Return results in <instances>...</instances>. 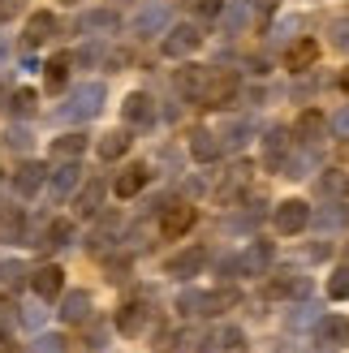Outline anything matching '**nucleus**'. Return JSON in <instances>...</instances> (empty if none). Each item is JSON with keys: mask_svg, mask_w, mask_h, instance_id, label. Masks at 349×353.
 I'll return each mask as SVG.
<instances>
[{"mask_svg": "<svg viewBox=\"0 0 349 353\" xmlns=\"http://www.w3.org/2000/svg\"><path fill=\"white\" fill-rule=\"evenodd\" d=\"M103 82H82V86H74L69 91V99H65V108H57V121H91V117H99V108H103Z\"/></svg>", "mask_w": 349, "mask_h": 353, "instance_id": "obj_1", "label": "nucleus"}, {"mask_svg": "<svg viewBox=\"0 0 349 353\" xmlns=\"http://www.w3.org/2000/svg\"><path fill=\"white\" fill-rule=\"evenodd\" d=\"M237 306V293L233 289H216V293H199V289H186L177 297V310L181 314H220V310H229Z\"/></svg>", "mask_w": 349, "mask_h": 353, "instance_id": "obj_2", "label": "nucleus"}, {"mask_svg": "<svg viewBox=\"0 0 349 353\" xmlns=\"http://www.w3.org/2000/svg\"><path fill=\"white\" fill-rule=\"evenodd\" d=\"M203 43V30L195 22H181V26H168L164 30V39H160V52L168 61H186V57H195Z\"/></svg>", "mask_w": 349, "mask_h": 353, "instance_id": "obj_3", "label": "nucleus"}, {"mask_svg": "<svg viewBox=\"0 0 349 353\" xmlns=\"http://www.w3.org/2000/svg\"><path fill=\"white\" fill-rule=\"evenodd\" d=\"M310 203H302V199H285V203H276V211H272V224H276V233L281 237H298L302 228L310 224Z\"/></svg>", "mask_w": 349, "mask_h": 353, "instance_id": "obj_4", "label": "nucleus"}, {"mask_svg": "<svg viewBox=\"0 0 349 353\" xmlns=\"http://www.w3.org/2000/svg\"><path fill=\"white\" fill-rule=\"evenodd\" d=\"M237 91H241L237 74L212 69V78H207V91H203V99H199V108H229V103L237 99Z\"/></svg>", "mask_w": 349, "mask_h": 353, "instance_id": "obj_5", "label": "nucleus"}, {"mask_svg": "<svg viewBox=\"0 0 349 353\" xmlns=\"http://www.w3.org/2000/svg\"><path fill=\"white\" fill-rule=\"evenodd\" d=\"M172 26V9L164 5V0H147L143 9H138V17H134V34H164Z\"/></svg>", "mask_w": 349, "mask_h": 353, "instance_id": "obj_6", "label": "nucleus"}, {"mask_svg": "<svg viewBox=\"0 0 349 353\" xmlns=\"http://www.w3.org/2000/svg\"><path fill=\"white\" fill-rule=\"evenodd\" d=\"M78 176H82L78 160H61L57 168L48 172V199L52 203H65L69 194H78Z\"/></svg>", "mask_w": 349, "mask_h": 353, "instance_id": "obj_7", "label": "nucleus"}, {"mask_svg": "<svg viewBox=\"0 0 349 353\" xmlns=\"http://www.w3.org/2000/svg\"><path fill=\"white\" fill-rule=\"evenodd\" d=\"M195 203H172V207H164L160 211V233L168 237V241H177V237H186L190 228H195Z\"/></svg>", "mask_w": 349, "mask_h": 353, "instance_id": "obj_8", "label": "nucleus"}, {"mask_svg": "<svg viewBox=\"0 0 349 353\" xmlns=\"http://www.w3.org/2000/svg\"><path fill=\"white\" fill-rule=\"evenodd\" d=\"M121 121H126V125H134V130H151V125H155V99H151L147 91L126 95V103H121Z\"/></svg>", "mask_w": 349, "mask_h": 353, "instance_id": "obj_9", "label": "nucleus"}, {"mask_svg": "<svg viewBox=\"0 0 349 353\" xmlns=\"http://www.w3.org/2000/svg\"><path fill=\"white\" fill-rule=\"evenodd\" d=\"M30 289L39 302H57V297L65 293V272L57 268V263H43V268L30 272Z\"/></svg>", "mask_w": 349, "mask_h": 353, "instance_id": "obj_10", "label": "nucleus"}, {"mask_svg": "<svg viewBox=\"0 0 349 353\" xmlns=\"http://www.w3.org/2000/svg\"><path fill=\"white\" fill-rule=\"evenodd\" d=\"M315 345L319 349H341V345H349V319H345V314H323V319L315 323Z\"/></svg>", "mask_w": 349, "mask_h": 353, "instance_id": "obj_11", "label": "nucleus"}, {"mask_svg": "<svg viewBox=\"0 0 349 353\" xmlns=\"http://www.w3.org/2000/svg\"><path fill=\"white\" fill-rule=\"evenodd\" d=\"M203 268H207V250H203V245H186L181 254H172V259L164 263V272H168V276H177V280L199 276Z\"/></svg>", "mask_w": 349, "mask_h": 353, "instance_id": "obj_12", "label": "nucleus"}, {"mask_svg": "<svg viewBox=\"0 0 349 353\" xmlns=\"http://www.w3.org/2000/svg\"><path fill=\"white\" fill-rule=\"evenodd\" d=\"M147 323H151V306L147 302H126L117 310V332L121 336H143Z\"/></svg>", "mask_w": 349, "mask_h": 353, "instance_id": "obj_13", "label": "nucleus"}, {"mask_svg": "<svg viewBox=\"0 0 349 353\" xmlns=\"http://www.w3.org/2000/svg\"><path fill=\"white\" fill-rule=\"evenodd\" d=\"M147 181H151V168L147 164H126V168L117 172V181H112V194H117V199H134V194L147 190Z\"/></svg>", "mask_w": 349, "mask_h": 353, "instance_id": "obj_14", "label": "nucleus"}, {"mask_svg": "<svg viewBox=\"0 0 349 353\" xmlns=\"http://www.w3.org/2000/svg\"><path fill=\"white\" fill-rule=\"evenodd\" d=\"M268 263H272V241H250L237 254V276H263Z\"/></svg>", "mask_w": 349, "mask_h": 353, "instance_id": "obj_15", "label": "nucleus"}, {"mask_svg": "<svg viewBox=\"0 0 349 353\" xmlns=\"http://www.w3.org/2000/svg\"><path fill=\"white\" fill-rule=\"evenodd\" d=\"M43 181H48V168L34 164V160H22V164H17V172H13V190L22 194V199H34V194L43 190Z\"/></svg>", "mask_w": 349, "mask_h": 353, "instance_id": "obj_16", "label": "nucleus"}, {"mask_svg": "<svg viewBox=\"0 0 349 353\" xmlns=\"http://www.w3.org/2000/svg\"><path fill=\"white\" fill-rule=\"evenodd\" d=\"M315 61H319V43L310 39V34H302V39L289 43V52H285V69H293V74H306V69H315Z\"/></svg>", "mask_w": 349, "mask_h": 353, "instance_id": "obj_17", "label": "nucleus"}, {"mask_svg": "<svg viewBox=\"0 0 349 353\" xmlns=\"http://www.w3.org/2000/svg\"><path fill=\"white\" fill-rule=\"evenodd\" d=\"M103 194H108V181H99V176H95V181H86V185L74 194V207H78V216H82V220H95V216H99Z\"/></svg>", "mask_w": 349, "mask_h": 353, "instance_id": "obj_18", "label": "nucleus"}, {"mask_svg": "<svg viewBox=\"0 0 349 353\" xmlns=\"http://www.w3.org/2000/svg\"><path fill=\"white\" fill-rule=\"evenodd\" d=\"M293 138H298V143H306V147H315L319 138H328V117H323L319 108H306V112L298 117V125H293Z\"/></svg>", "mask_w": 349, "mask_h": 353, "instance_id": "obj_19", "label": "nucleus"}, {"mask_svg": "<svg viewBox=\"0 0 349 353\" xmlns=\"http://www.w3.org/2000/svg\"><path fill=\"white\" fill-rule=\"evenodd\" d=\"M78 30L82 34H99V39H103V34H117L121 30V17L112 9H91V13L78 17Z\"/></svg>", "mask_w": 349, "mask_h": 353, "instance_id": "obj_20", "label": "nucleus"}, {"mask_svg": "<svg viewBox=\"0 0 349 353\" xmlns=\"http://www.w3.org/2000/svg\"><path fill=\"white\" fill-rule=\"evenodd\" d=\"M310 293V280L298 272H276L268 280V297H306Z\"/></svg>", "mask_w": 349, "mask_h": 353, "instance_id": "obj_21", "label": "nucleus"}, {"mask_svg": "<svg viewBox=\"0 0 349 353\" xmlns=\"http://www.w3.org/2000/svg\"><path fill=\"white\" fill-rule=\"evenodd\" d=\"M207 78H212V69L207 65H186L181 74H177V91L186 95V99H203V91H207Z\"/></svg>", "mask_w": 349, "mask_h": 353, "instance_id": "obj_22", "label": "nucleus"}, {"mask_svg": "<svg viewBox=\"0 0 349 353\" xmlns=\"http://www.w3.org/2000/svg\"><path fill=\"white\" fill-rule=\"evenodd\" d=\"M61 319L65 323H86V319H91V293H86V289L61 293Z\"/></svg>", "mask_w": 349, "mask_h": 353, "instance_id": "obj_23", "label": "nucleus"}, {"mask_svg": "<svg viewBox=\"0 0 349 353\" xmlns=\"http://www.w3.org/2000/svg\"><path fill=\"white\" fill-rule=\"evenodd\" d=\"M220 151H224L220 134H212V130H195V134H190V155H195L199 164H212V160H220Z\"/></svg>", "mask_w": 349, "mask_h": 353, "instance_id": "obj_24", "label": "nucleus"}, {"mask_svg": "<svg viewBox=\"0 0 349 353\" xmlns=\"http://www.w3.org/2000/svg\"><path fill=\"white\" fill-rule=\"evenodd\" d=\"M52 34H57V17H52L48 9L30 13V22H26V48H39V43H48Z\"/></svg>", "mask_w": 349, "mask_h": 353, "instance_id": "obj_25", "label": "nucleus"}, {"mask_svg": "<svg viewBox=\"0 0 349 353\" xmlns=\"http://www.w3.org/2000/svg\"><path fill=\"white\" fill-rule=\"evenodd\" d=\"M246 22H250V0H229V5L220 9L224 34H241V30H246Z\"/></svg>", "mask_w": 349, "mask_h": 353, "instance_id": "obj_26", "label": "nucleus"}, {"mask_svg": "<svg viewBox=\"0 0 349 353\" xmlns=\"http://www.w3.org/2000/svg\"><path fill=\"white\" fill-rule=\"evenodd\" d=\"M86 151V134H78V130H69V134H61V138H52V160H78V155Z\"/></svg>", "mask_w": 349, "mask_h": 353, "instance_id": "obj_27", "label": "nucleus"}, {"mask_svg": "<svg viewBox=\"0 0 349 353\" xmlns=\"http://www.w3.org/2000/svg\"><path fill=\"white\" fill-rule=\"evenodd\" d=\"M130 143H134V138H130V130H112V134H103L99 138V160L103 164H112V160H121V155H126L130 151Z\"/></svg>", "mask_w": 349, "mask_h": 353, "instance_id": "obj_28", "label": "nucleus"}, {"mask_svg": "<svg viewBox=\"0 0 349 353\" xmlns=\"http://www.w3.org/2000/svg\"><path fill=\"white\" fill-rule=\"evenodd\" d=\"M69 65H74V57H65V52L43 65V86H48V91H61V86L69 82Z\"/></svg>", "mask_w": 349, "mask_h": 353, "instance_id": "obj_29", "label": "nucleus"}, {"mask_svg": "<svg viewBox=\"0 0 349 353\" xmlns=\"http://www.w3.org/2000/svg\"><path fill=\"white\" fill-rule=\"evenodd\" d=\"M69 241H74V224H69V220H52L48 228H43V250H61V245H69Z\"/></svg>", "mask_w": 349, "mask_h": 353, "instance_id": "obj_30", "label": "nucleus"}, {"mask_svg": "<svg viewBox=\"0 0 349 353\" xmlns=\"http://www.w3.org/2000/svg\"><path fill=\"white\" fill-rule=\"evenodd\" d=\"M0 233H5V241H22V233H26V216L22 211H0Z\"/></svg>", "mask_w": 349, "mask_h": 353, "instance_id": "obj_31", "label": "nucleus"}, {"mask_svg": "<svg viewBox=\"0 0 349 353\" xmlns=\"http://www.w3.org/2000/svg\"><path fill=\"white\" fill-rule=\"evenodd\" d=\"M328 297H332V302H349V263L332 272V280H328Z\"/></svg>", "mask_w": 349, "mask_h": 353, "instance_id": "obj_32", "label": "nucleus"}, {"mask_svg": "<svg viewBox=\"0 0 349 353\" xmlns=\"http://www.w3.org/2000/svg\"><path fill=\"white\" fill-rule=\"evenodd\" d=\"M250 138V121H229V125H224V134H220V143L224 147H241Z\"/></svg>", "mask_w": 349, "mask_h": 353, "instance_id": "obj_33", "label": "nucleus"}, {"mask_svg": "<svg viewBox=\"0 0 349 353\" xmlns=\"http://www.w3.org/2000/svg\"><path fill=\"white\" fill-rule=\"evenodd\" d=\"M34 99H39V95H34L30 86H22V91H13V95H9V112L30 117V112H34Z\"/></svg>", "mask_w": 349, "mask_h": 353, "instance_id": "obj_34", "label": "nucleus"}, {"mask_svg": "<svg viewBox=\"0 0 349 353\" xmlns=\"http://www.w3.org/2000/svg\"><path fill=\"white\" fill-rule=\"evenodd\" d=\"M22 276H26V268H22L17 259H5V263H0V285H5V289H17V285H22Z\"/></svg>", "mask_w": 349, "mask_h": 353, "instance_id": "obj_35", "label": "nucleus"}, {"mask_svg": "<svg viewBox=\"0 0 349 353\" xmlns=\"http://www.w3.org/2000/svg\"><path fill=\"white\" fill-rule=\"evenodd\" d=\"M241 345H246L241 327H224V332H220V349H224V353H241Z\"/></svg>", "mask_w": 349, "mask_h": 353, "instance_id": "obj_36", "label": "nucleus"}, {"mask_svg": "<svg viewBox=\"0 0 349 353\" xmlns=\"http://www.w3.org/2000/svg\"><path fill=\"white\" fill-rule=\"evenodd\" d=\"M5 138H9V147H13V151H30V143H34V134H30L26 125H13Z\"/></svg>", "mask_w": 349, "mask_h": 353, "instance_id": "obj_37", "label": "nucleus"}, {"mask_svg": "<svg viewBox=\"0 0 349 353\" xmlns=\"http://www.w3.org/2000/svg\"><path fill=\"white\" fill-rule=\"evenodd\" d=\"M328 134H332V138H349V108L332 112V121H328Z\"/></svg>", "mask_w": 349, "mask_h": 353, "instance_id": "obj_38", "label": "nucleus"}, {"mask_svg": "<svg viewBox=\"0 0 349 353\" xmlns=\"http://www.w3.org/2000/svg\"><path fill=\"white\" fill-rule=\"evenodd\" d=\"M30 353H65V341L61 336H39Z\"/></svg>", "mask_w": 349, "mask_h": 353, "instance_id": "obj_39", "label": "nucleus"}, {"mask_svg": "<svg viewBox=\"0 0 349 353\" xmlns=\"http://www.w3.org/2000/svg\"><path fill=\"white\" fill-rule=\"evenodd\" d=\"M22 9H26V0H0V26L13 22V17L22 13Z\"/></svg>", "mask_w": 349, "mask_h": 353, "instance_id": "obj_40", "label": "nucleus"}, {"mask_svg": "<svg viewBox=\"0 0 349 353\" xmlns=\"http://www.w3.org/2000/svg\"><path fill=\"white\" fill-rule=\"evenodd\" d=\"M220 9H224V0H195L199 17H220Z\"/></svg>", "mask_w": 349, "mask_h": 353, "instance_id": "obj_41", "label": "nucleus"}, {"mask_svg": "<svg viewBox=\"0 0 349 353\" xmlns=\"http://www.w3.org/2000/svg\"><path fill=\"white\" fill-rule=\"evenodd\" d=\"M332 43L349 52V22H337V26H332Z\"/></svg>", "mask_w": 349, "mask_h": 353, "instance_id": "obj_42", "label": "nucleus"}, {"mask_svg": "<svg viewBox=\"0 0 349 353\" xmlns=\"http://www.w3.org/2000/svg\"><path fill=\"white\" fill-rule=\"evenodd\" d=\"M126 272H130V259H117V263H108V280H126Z\"/></svg>", "mask_w": 349, "mask_h": 353, "instance_id": "obj_43", "label": "nucleus"}, {"mask_svg": "<svg viewBox=\"0 0 349 353\" xmlns=\"http://www.w3.org/2000/svg\"><path fill=\"white\" fill-rule=\"evenodd\" d=\"M0 353H22V349H17L13 341H0Z\"/></svg>", "mask_w": 349, "mask_h": 353, "instance_id": "obj_44", "label": "nucleus"}, {"mask_svg": "<svg viewBox=\"0 0 349 353\" xmlns=\"http://www.w3.org/2000/svg\"><path fill=\"white\" fill-rule=\"evenodd\" d=\"M337 86H341V91H345V95H349V69H345V74L337 78Z\"/></svg>", "mask_w": 349, "mask_h": 353, "instance_id": "obj_45", "label": "nucleus"}, {"mask_svg": "<svg viewBox=\"0 0 349 353\" xmlns=\"http://www.w3.org/2000/svg\"><path fill=\"white\" fill-rule=\"evenodd\" d=\"M341 155H345V160H349V138H345V151H341Z\"/></svg>", "mask_w": 349, "mask_h": 353, "instance_id": "obj_46", "label": "nucleus"}, {"mask_svg": "<svg viewBox=\"0 0 349 353\" xmlns=\"http://www.w3.org/2000/svg\"><path fill=\"white\" fill-rule=\"evenodd\" d=\"M345 259H349V245H345Z\"/></svg>", "mask_w": 349, "mask_h": 353, "instance_id": "obj_47", "label": "nucleus"}]
</instances>
